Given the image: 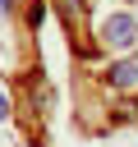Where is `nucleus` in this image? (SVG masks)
Wrapping results in <instances>:
<instances>
[{"mask_svg": "<svg viewBox=\"0 0 138 147\" xmlns=\"http://www.w3.org/2000/svg\"><path fill=\"white\" fill-rule=\"evenodd\" d=\"M97 37H101V46H106V51H129V46L138 41V18H133V14H124V9H115V14H106V18H101Z\"/></svg>", "mask_w": 138, "mask_h": 147, "instance_id": "obj_1", "label": "nucleus"}, {"mask_svg": "<svg viewBox=\"0 0 138 147\" xmlns=\"http://www.w3.org/2000/svg\"><path fill=\"white\" fill-rule=\"evenodd\" d=\"M41 18H46V5H41V0H37V5H28V23H32V28H37V23H41Z\"/></svg>", "mask_w": 138, "mask_h": 147, "instance_id": "obj_3", "label": "nucleus"}, {"mask_svg": "<svg viewBox=\"0 0 138 147\" xmlns=\"http://www.w3.org/2000/svg\"><path fill=\"white\" fill-rule=\"evenodd\" d=\"M0 14H14V0H0Z\"/></svg>", "mask_w": 138, "mask_h": 147, "instance_id": "obj_5", "label": "nucleus"}, {"mask_svg": "<svg viewBox=\"0 0 138 147\" xmlns=\"http://www.w3.org/2000/svg\"><path fill=\"white\" fill-rule=\"evenodd\" d=\"M106 83H110L115 92H133V87H138V60H133V55L115 60V64L106 69Z\"/></svg>", "mask_w": 138, "mask_h": 147, "instance_id": "obj_2", "label": "nucleus"}, {"mask_svg": "<svg viewBox=\"0 0 138 147\" xmlns=\"http://www.w3.org/2000/svg\"><path fill=\"white\" fill-rule=\"evenodd\" d=\"M9 115H14V101H9L5 92H0V124H9Z\"/></svg>", "mask_w": 138, "mask_h": 147, "instance_id": "obj_4", "label": "nucleus"}]
</instances>
